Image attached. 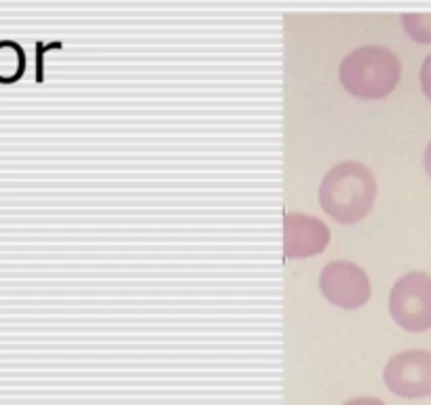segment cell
Instances as JSON below:
<instances>
[{
  "label": "cell",
  "mask_w": 431,
  "mask_h": 405,
  "mask_svg": "<svg viewBox=\"0 0 431 405\" xmlns=\"http://www.w3.org/2000/svg\"><path fill=\"white\" fill-rule=\"evenodd\" d=\"M343 405H385L381 399H376V397H356V399H349V401H345Z\"/></svg>",
  "instance_id": "obj_10"
},
{
  "label": "cell",
  "mask_w": 431,
  "mask_h": 405,
  "mask_svg": "<svg viewBox=\"0 0 431 405\" xmlns=\"http://www.w3.org/2000/svg\"><path fill=\"white\" fill-rule=\"evenodd\" d=\"M421 89L431 102V55L425 58V62L421 66Z\"/></svg>",
  "instance_id": "obj_8"
},
{
  "label": "cell",
  "mask_w": 431,
  "mask_h": 405,
  "mask_svg": "<svg viewBox=\"0 0 431 405\" xmlns=\"http://www.w3.org/2000/svg\"><path fill=\"white\" fill-rule=\"evenodd\" d=\"M389 315L406 332L431 330V276L423 270L402 274L389 293Z\"/></svg>",
  "instance_id": "obj_3"
},
{
  "label": "cell",
  "mask_w": 431,
  "mask_h": 405,
  "mask_svg": "<svg viewBox=\"0 0 431 405\" xmlns=\"http://www.w3.org/2000/svg\"><path fill=\"white\" fill-rule=\"evenodd\" d=\"M402 26L413 40L431 45V13H406L402 15Z\"/></svg>",
  "instance_id": "obj_7"
},
{
  "label": "cell",
  "mask_w": 431,
  "mask_h": 405,
  "mask_svg": "<svg viewBox=\"0 0 431 405\" xmlns=\"http://www.w3.org/2000/svg\"><path fill=\"white\" fill-rule=\"evenodd\" d=\"M319 291L324 298L345 310H358L368 304L372 285L368 272L351 260L328 262L319 274Z\"/></svg>",
  "instance_id": "obj_4"
},
{
  "label": "cell",
  "mask_w": 431,
  "mask_h": 405,
  "mask_svg": "<svg viewBox=\"0 0 431 405\" xmlns=\"http://www.w3.org/2000/svg\"><path fill=\"white\" fill-rule=\"evenodd\" d=\"M332 232L326 222L300 213L287 211L284 217V256L289 260H302L319 256L330 245Z\"/></svg>",
  "instance_id": "obj_6"
},
{
  "label": "cell",
  "mask_w": 431,
  "mask_h": 405,
  "mask_svg": "<svg viewBox=\"0 0 431 405\" xmlns=\"http://www.w3.org/2000/svg\"><path fill=\"white\" fill-rule=\"evenodd\" d=\"M378 193L372 169L359 161L336 163L319 184L321 209L341 224H358L374 207Z\"/></svg>",
  "instance_id": "obj_1"
},
{
  "label": "cell",
  "mask_w": 431,
  "mask_h": 405,
  "mask_svg": "<svg viewBox=\"0 0 431 405\" xmlns=\"http://www.w3.org/2000/svg\"><path fill=\"white\" fill-rule=\"evenodd\" d=\"M49 47H51V45H49ZM49 47H45L43 43H36V78H38V80H43V55H45V51H47Z\"/></svg>",
  "instance_id": "obj_9"
},
{
  "label": "cell",
  "mask_w": 431,
  "mask_h": 405,
  "mask_svg": "<svg viewBox=\"0 0 431 405\" xmlns=\"http://www.w3.org/2000/svg\"><path fill=\"white\" fill-rule=\"evenodd\" d=\"M385 387L404 399L431 397V352L413 348L393 355L383 372Z\"/></svg>",
  "instance_id": "obj_5"
},
{
  "label": "cell",
  "mask_w": 431,
  "mask_h": 405,
  "mask_svg": "<svg viewBox=\"0 0 431 405\" xmlns=\"http://www.w3.org/2000/svg\"><path fill=\"white\" fill-rule=\"evenodd\" d=\"M423 167H425L427 176L431 178V141L427 144V148H425V154H423Z\"/></svg>",
  "instance_id": "obj_11"
},
{
  "label": "cell",
  "mask_w": 431,
  "mask_h": 405,
  "mask_svg": "<svg viewBox=\"0 0 431 405\" xmlns=\"http://www.w3.org/2000/svg\"><path fill=\"white\" fill-rule=\"evenodd\" d=\"M402 64L393 51L368 45L351 51L341 64L343 87L359 99L387 97L400 82Z\"/></svg>",
  "instance_id": "obj_2"
}]
</instances>
